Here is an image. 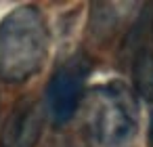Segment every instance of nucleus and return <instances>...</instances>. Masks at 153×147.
Returning <instances> with one entry per match:
<instances>
[{
    "mask_svg": "<svg viewBox=\"0 0 153 147\" xmlns=\"http://www.w3.org/2000/svg\"><path fill=\"white\" fill-rule=\"evenodd\" d=\"M48 53V28L36 7H19L0 23V80L25 82Z\"/></svg>",
    "mask_w": 153,
    "mask_h": 147,
    "instance_id": "nucleus-1",
    "label": "nucleus"
},
{
    "mask_svg": "<svg viewBox=\"0 0 153 147\" xmlns=\"http://www.w3.org/2000/svg\"><path fill=\"white\" fill-rule=\"evenodd\" d=\"M86 130L90 139L103 147L128 145L138 130L134 93L122 82L92 88L86 99Z\"/></svg>",
    "mask_w": 153,
    "mask_h": 147,
    "instance_id": "nucleus-2",
    "label": "nucleus"
},
{
    "mask_svg": "<svg viewBox=\"0 0 153 147\" xmlns=\"http://www.w3.org/2000/svg\"><path fill=\"white\" fill-rule=\"evenodd\" d=\"M117 25V13L113 9V4H92L90 9V28H92V36L105 40L107 36H111V32Z\"/></svg>",
    "mask_w": 153,
    "mask_h": 147,
    "instance_id": "nucleus-6",
    "label": "nucleus"
},
{
    "mask_svg": "<svg viewBox=\"0 0 153 147\" xmlns=\"http://www.w3.org/2000/svg\"><path fill=\"white\" fill-rule=\"evenodd\" d=\"M44 128V111L34 99H21L4 122L0 147H36Z\"/></svg>",
    "mask_w": 153,
    "mask_h": 147,
    "instance_id": "nucleus-4",
    "label": "nucleus"
},
{
    "mask_svg": "<svg viewBox=\"0 0 153 147\" xmlns=\"http://www.w3.org/2000/svg\"><path fill=\"white\" fill-rule=\"evenodd\" d=\"M149 139H151V145H153V116H151V122H149Z\"/></svg>",
    "mask_w": 153,
    "mask_h": 147,
    "instance_id": "nucleus-7",
    "label": "nucleus"
},
{
    "mask_svg": "<svg viewBox=\"0 0 153 147\" xmlns=\"http://www.w3.org/2000/svg\"><path fill=\"white\" fill-rule=\"evenodd\" d=\"M90 74L86 55L69 57L57 67L46 86V111L57 126L67 124L84 101V88Z\"/></svg>",
    "mask_w": 153,
    "mask_h": 147,
    "instance_id": "nucleus-3",
    "label": "nucleus"
},
{
    "mask_svg": "<svg viewBox=\"0 0 153 147\" xmlns=\"http://www.w3.org/2000/svg\"><path fill=\"white\" fill-rule=\"evenodd\" d=\"M132 84L143 101L153 103V51L147 46L136 49L132 61Z\"/></svg>",
    "mask_w": 153,
    "mask_h": 147,
    "instance_id": "nucleus-5",
    "label": "nucleus"
}]
</instances>
